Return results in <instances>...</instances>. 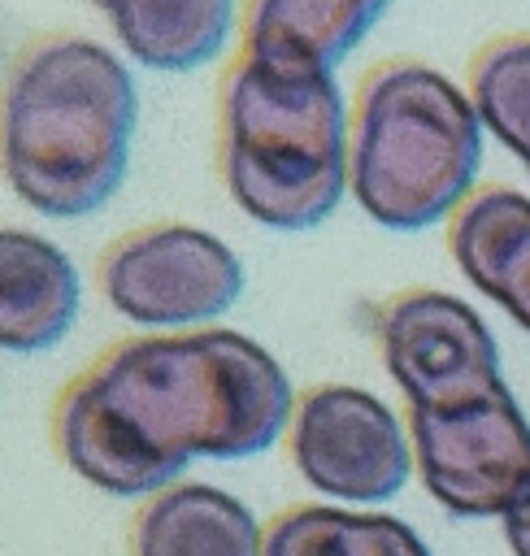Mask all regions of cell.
<instances>
[{
    "mask_svg": "<svg viewBox=\"0 0 530 556\" xmlns=\"http://www.w3.org/2000/svg\"><path fill=\"white\" fill-rule=\"evenodd\" d=\"M391 0H248L243 56L335 74L348 52L378 26Z\"/></svg>",
    "mask_w": 530,
    "mask_h": 556,
    "instance_id": "11",
    "label": "cell"
},
{
    "mask_svg": "<svg viewBox=\"0 0 530 556\" xmlns=\"http://www.w3.org/2000/svg\"><path fill=\"white\" fill-rule=\"evenodd\" d=\"M382 365L408 413H452L504 387L500 348L487 321L447 291H400L374 321Z\"/></svg>",
    "mask_w": 530,
    "mask_h": 556,
    "instance_id": "6",
    "label": "cell"
},
{
    "mask_svg": "<svg viewBox=\"0 0 530 556\" xmlns=\"http://www.w3.org/2000/svg\"><path fill=\"white\" fill-rule=\"evenodd\" d=\"M482 165V117L465 87L421 61L378 65L352 104L348 191L387 230L447 222Z\"/></svg>",
    "mask_w": 530,
    "mask_h": 556,
    "instance_id": "4",
    "label": "cell"
},
{
    "mask_svg": "<svg viewBox=\"0 0 530 556\" xmlns=\"http://www.w3.org/2000/svg\"><path fill=\"white\" fill-rule=\"evenodd\" d=\"M104 17L130 61L187 74L217 61L235 35V0H104Z\"/></svg>",
    "mask_w": 530,
    "mask_h": 556,
    "instance_id": "13",
    "label": "cell"
},
{
    "mask_svg": "<svg viewBox=\"0 0 530 556\" xmlns=\"http://www.w3.org/2000/svg\"><path fill=\"white\" fill-rule=\"evenodd\" d=\"M261 556H430V547L400 517L300 504L265 526Z\"/></svg>",
    "mask_w": 530,
    "mask_h": 556,
    "instance_id": "14",
    "label": "cell"
},
{
    "mask_svg": "<svg viewBox=\"0 0 530 556\" xmlns=\"http://www.w3.org/2000/svg\"><path fill=\"white\" fill-rule=\"evenodd\" d=\"M348 135L335 74L239 56L222 83V178L256 226H321L348 191Z\"/></svg>",
    "mask_w": 530,
    "mask_h": 556,
    "instance_id": "3",
    "label": "cell"
},
{
    "mask_svg": "<svg viewBox=\"0 0 530 556\" xmlns=\"http://www.w3.org/2000/svg\"><path fill=\"white\" fill-rule=\"evenodd\" d=\"M469 100L491 130L530 169V35H500L469 65Z\"/></svg>",
    "mask_w": 530,
    "mask_h": 556,
    "instance_id": "15",
    "label": "cell"
},
{
    "mask_svg": "<svg viewBox=\"0 0 530 556\" xmlns=\"http://www.w3.org/2000/svg\"><path fill=\"white\" fill-rule=\"evenodd\" d=\"M265 530L252 508L209 482L156 491L135 521V556H261Z\"/></svg>",
    "mask_w": 530,
    "mask_h": 556,
    "instance_id": "12",
    "label": "cell"
},
{
    "mask_svg": "<svg viewBox=\"0 0 530 556\" xmlns=\"http://www.w3.org/2000/svg\"><path fill=\"white\" fill-rule=\"evenodd\" d=\"M287 369L239 330L139 334L87 369L56 408L65 465L122 500L156 495L191 460H243L291 430Z\"/></svg>",
    "mask_w": 530,
    "mask_h": 556,
    "instance_id": "1",
    "label": "cell"
},
{
    "mask_svg": "<svg viewBox=\"0 0 530 556\" xmlns=\"http://www.w3.org/2000/svg\"><path fill=\"white\" fill-rule=\"evenodd\" d=\"M113 313L143 330H195L217 321L243 295V261L200 226L165 222L126 235L100 265Z\"/></svg>",
    "mask_w": 530,
    "mask_h": 556,
    "instance_id": "5",
    "label": "cell"
},
{
    "mask_svg": "<svg viewBox=\"0 0 530 556\" xmlns=\"http://www.w3.org/2000/svg\"><path fill=\"white\" fill-rule=\"evenodd\" d=\"M83 308V278L65 248L52 239L0 226V352L56 348Z\"/></svg>",
    "mask_w": 530,
    "mask_h": 556,
    "instance_id": "9",
    "label": "cell"
},
{
    "mask_svg": "<svg viewBox=\"0 0 530 556\" xmlns=\"http://www.w3.org/2000/svg\"><path fill=\"white\" fill-rule=\"evenodd\" d=\"M447 252L465 282L530 330V200L513 187H478L447 217Z\"/></svg>",
    "mask_w": 530,
    "mask_h": 556,
    "instance_id": "10",
    "label": "cell"
},
{
    "mask_svg": "<svg viewBox=\"0 0 530 556\" xmlns=\"http://www.w3.org/2000/svg\"><path fill=\"white\" fill-rule=\"evenodd\" d=\"M421 486L452 517H504L530 482V421L508 387L452 413H408Z\"/></svg>",
    "mask_w": 530,
    "mask_h": 556,
    "instance_id": "8",
    "label": "cell"
},
{
    "mask_svg": "<svg viewBox=\"0 0 530 556\" xmlns=\"http://www.w3.org/2000/svg\"><path fill=\"white\" fill-rule=\"evenodd\" d=\"M500 521H504V539H508L513 556H530V482L521 486V495L508 504V513Z\"/></svg>",
    "mask_w": 530,
    "mask_h": 556,
    "instance_id": "16",
    "label": "cell"
},
{
    "mask_svg": "<svg viewBox=\"0 0 530 556\" xmlns=\"http://www.w3.org/2000/svg\"><path fill=\"white\" fill-rule=\"evenodd\" d=\"M91 4H100V9H104V0H91Z\"/></svg>",
    "mask_w": 530,
    "mask_h": 556,
    "instance_id": "17",
    "label": "cell"
},
{
    "mask_svg": "<svg viewBox=\"0 0 530 556\" xmlns=\"http://www.w3.org/2000/svg\"><path fill=\"white\" fill-rule=\"evenodd\" d=\"M139 87L96 39H48L22 56L0 96V169L39 217L104 208L130 165Z\"/></svg>",
    "mask_w": 530,
    "mask_h": 556,
    "instance_id": "2",
    "label": "cell"
},
{
    "mask_svg": "<svg viewBox=\"0 0 530 556\" xmlns=\"http://www.w3.org/2000/svg\"><path fill=\"white\" fill-rule=\"evenodd\" d=\"M287 447L300 478L339 504H382L417 469L408 426L374 391L348 382L295 395Z\"/></svg>",
    "mask_w": 530,
    "mask_h": 556,
    "instance_id": "7",
    "label": "cell"
}]
</instances>
